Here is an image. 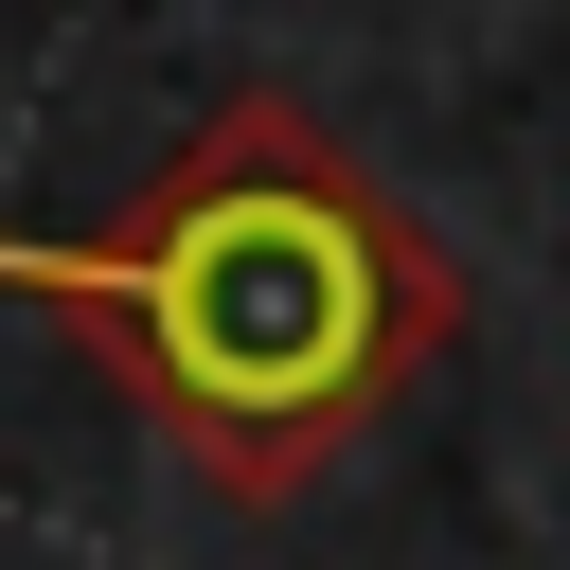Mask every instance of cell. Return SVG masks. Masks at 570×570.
I'll return each instance as SVG.
<instances>
[{"label":"cell","mask_w":570,"mask_h":570,"mask_svg":"<svg viewBox=\"0 0 570 570\" xmlns=\"http://www.w3.org/2000/svg\"><path fill=\"white\" fill-rule=\"evenodd\" d=\"M0 285L142 392L178 481L249 517L356 463V428H392V392L463 338L445 232L285 89L214 107L107 232H0Z\"/></svg>","instance_id":"obj_1"}]
</instances>
